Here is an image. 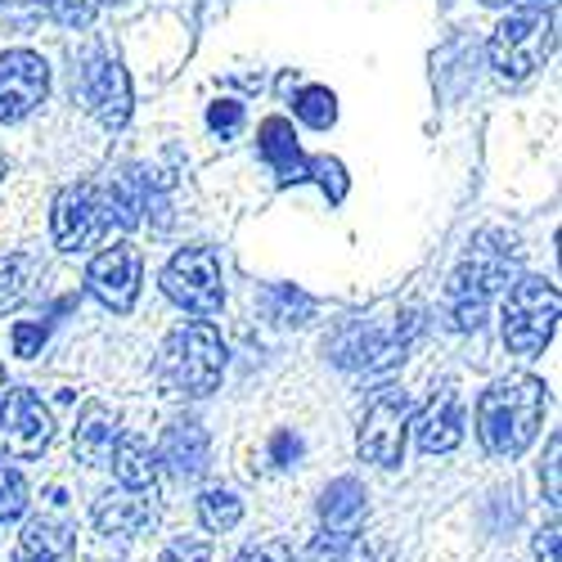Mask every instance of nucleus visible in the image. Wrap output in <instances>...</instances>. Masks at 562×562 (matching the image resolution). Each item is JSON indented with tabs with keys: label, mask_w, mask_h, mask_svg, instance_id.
Here are the masks:
<instances>
[{
	"label": "nucleus",
	"mask_w": 562,
	"mask_h": 562,
	"mask_svg": "<svg viewBox=\"0 0 562 562\" xmlns=\"http://www.w3.org/2000/svg\"><path fill=\"white\" fill-rule=\"evenodd\" d=\"M544 409V383L531 373H508V379H495L477 401V437L491 454L513 459L540 437Z\"/></svg>",
	"instance_id": "nucleus-1"
},
{
	"label": "nucleus",
	"mask_w": 562,
	"mask_h": 562,
	"mask_svg": "<svg viewBox=\"0 0 562 562\" xmlns=\"http://www.w3.org/2000/svg\"><path fill=\"white\" fill-rule=\"evenodd\" d=\"M158 387L167 396H207L225 373V342L207 319L176 329L158 351Z\"/></svg>",
	"instance_id": "nucleus-2"
},
{
	"label": "nucleus",
	"mask_w": 562,
	"mask_h": 562,
	"mask_svg": "<svg viewBox=\"0 0 562 562\" xmlns=\"http://www.w3.org/2000/svg\"><path fill=\"white\" fill-rule=\"evenodd\" d=\"M553 324H558V289L549 279L540 274L513 279V289L504 293V315H499L504 347L513 356H540L553 338Z\"/></svg>",
	"instance_id": "nucleus-3"
},
{
	"label": "nucleus",
	"mask_w": 562,
	"mask_h": 562,
	"mask_svg": "<svg viewBox=\"0 0 562 562\" xmlns=\"http://www.w3.org/2000/svg\"><path fill=\"white\" fill-rule=\"evenodd\" d=\"M553 27H558L553 5L549 10L544 5H531V10L508 14L495 27V36H491V68L504 81H527L553 55Z\"/></svg>",
	"instance_id": "nucleus-4"
},
{
	"label": "nucleus",
	"mask_w": 562,
	"mask_h": 562,
	"mask_svg": "<svg viewBox=\"0 0 562 562\" xmlns=\"http://www.w3.org/2000/svg\"><path fill=\"white\" fill-rule=\"evenodd\" d=\"M513 266V248H491V234H477L473 252L463 257L454 284H450V311H454V329H482L491 297L504 289Z\"/></svg>",
	"instance_id": "nucleus-5"
},
{
	"label": "nucleus",
	"mask_w": 562,
	"mask_h": 562,
	"mask_svg": "<svg viewBox=\"0 0 562 562\" xmlns=\"http://www.w3.org/2000/svg\"><path fill=\"white\" fill-rule=\"evenodd\" d=\"M55 244L64 252H86V248H95L104 244L109 234L117 229V216H113V203H109V190L104 184H68V190H59L55 199Z\"/></svg>",
	"instance_id": "nucleus-6"
},
{
	"label": "nucleus",
	"mask_w": 562,
	"mask_h": 562,
	"mask_svg": "<svg viewBox=\"0 0 562 562\" xmlns=\"http://www.w3.org/2000/svg\"><path fill=\"white\" fill-rule=\"evenodd\" d=\"M162 293L190 315H216L225 306V279L212 248H180L162 270Z\"/></svg>",
	"instance_id": "nucleus-7"
},
{
	"label": "nucleus",
	"mask_w": 562,
	"mask_h": 562,
	"mask_svg": "<svg viewBox=\"0 0 562 562\" xmlns=\"http://www.w3.org/2000/svg\"><path fill=\"white\" fill-rule=\"evenodd\" d=\"M55 437V418L32 387L0 396V459H41Z\"/></svg>",
	"instance_id": "nucleus-8"
},
{
	"label": "nucleus",
	"mask_w": 562,
	"mask_h": 562,
	"mask_svg": "<svg viewBox=\"0 0 562 562\" xmlns=\"http://www.w3.org/2000/svg\"><path fill=\"white\" fill-rule=\"evenodd\" d=\"M405 432H409V401H405V392H379L369 401L364 418H360L356 450H360L364 463L396 468L401 454H405Z\"/></svg>",
	"instance_id": "nucleus-9"
},
{
	"label": "nucleus",
	"mask_w": 562,
	"mask_h": 562,
	"mask_svg": "<svg viewBox=\"0 0 562 562\" xmlns=\"http://www.w3.org/2000/svg\"><path fill=\"white\" fill-rule=\"evenodd\" d=\"M50 90V64L32 50H5L0 55V122H23L45 104Z\"/></svg>",
	"instance_id": "nucleus-10"
},
{
	"label": "nucleus",
	"mask_w": 562,
	"mask_h": 562,
	"mask_svg": "<svg viewBox=\"0 0 562 562\" xmlns=\"http://www.w3.org/2000/svg\"><path fill=\"white\" fill-rule=\"evenodd\" d=\"M77 86H81L86 109L95 113L109 131L126 126V117H131V77H126V68H122L113 55H104V50L90 55V59L81 64Z\"/></svg>",
	"instance_id": "nucleus-11"
},
{
	"label": "nucleus",
	"mask_w": 562,
	"mask_h": 562,
	"mask_svg": "<svg viewBox=\"0 0 562 562\" xmlns=\"http://www.w3.org/2000/svg\"><path fill=\"white\" fill-rule=\"evenodd\" d=\"M139 274H145V261H139V248L131 244H113L104 248L86 270V289L95 293L109 311H131L139 297Z\"/></svg>",
	"instance_id": "nucleus-12"
},
{
	"label": "nucleus",
	"mask_w": 562,
	"mask_h": 562,
	"mask_svg": "<svg viewBox=\"0 0 562 562\" xmlns=\"http://www.w3.org/2000/svg\"><path fill=\"white\" fill-rule=\"evenodd\" d=\"M414 437L428 454H446V450H454L463 441V401H459L454 387H441L424 405V414L414 418Z\"/></svg>",
	"instance_id": "nucleus-13"
},
{
	"label": "nucleus",
	"mask_w": 562,
	"mask_h": 562,
	"mask_svg": "<svg viewBox=\"0 0 562 562\" xmlns=\"http://www.w3.org/2000/svg\"><path fill=\"white\" fill-rule=\"evenodd\" d=\"M207 454H212V441H207V428L199 418H176V424L162 432V446H158V468L167 463L176 477H199L207 468Z\"/></svg>",
	"instance_id": "nucleus-14"
},
{
	"label": "nucleus",
	"mask_w": 562,
	"mask_h": 562,
	"mask_svg": "<svg viewBox=\"0 0 562 562\" xmlns=\"http://www.w3.org/2000/svg\"><path fill=\"white\" fill-rule=\"evenodd\" d=\"M158 522V508L145 491H109L95 499V527L104 536H145Z\"/></svg>",
	"instance_id": "nucleus-15"
},
{
	"label": "nucleus",
	"mask_w": 562,
	"mask_h": 562,
	"mask_svg": "<svg viewBox=\"0 0 562 562\" xmlns=\"http://www.w3.org/2000/svg\"><path fill=\"white\" fill-rule=\"evenodd\" d=\"M72 450L81 463L90 468H109L113 450H117V414L104 401H90L77 414V428H72Z\"/></svg>",
	"instance_id": "nucleus-16"
},
{
	"label": "nucleus",
	"mask_w": 562,
	"mask_h": 562,
	"mask_svg": "<svg viewBox=\"0 0 562 562\" xmlns=\"http://www.w3.org/2000/svg\"><path fill=\"white\" fill-rule=\"evenodd\" d=\"M72 553V522L59 513H41L19 536L14 562H64Z\"/></svg>",
	"instance_id": "nucleus-17"
},
{
	"label": "nucleus",
	"mask_w": 562,
	"mask_h": 562,
	"mask_svg": "<svg viewBox=\"0 0 562 562\" xmlns=\"http://www.w3.org/2000/svg\"><path fill=\"white\" fill-rule=\"evenodd\" d=\"M364 486L356 477H338L324 486L319 495V522H324V536H356L360 522H364Z\"/></svg>",
	"instance_id": "nucleus-18"
},
{
	"label": "nucleus",
	"mask_w": 562,
	"mask_h": 562,
	"mask_svg": "<svg viewBox=\"0 0 562 562\" xmlns=\"http://www.w3.org/2000/svg\"><path fill=\"white\" fill-rule=\"evenodd\" d=\"M109 463H113L122 491H154V482L162 473V468H158V450L145 437H122Z\"/></svg>",
	"instance_id": "nucleus-19"
},
{
	"label": "nucleus",
	"mask_w": 562,
	"mask_h": 562,
	"mask_svg": "<svg viewBox=\"0 0 562 562\" xmlns=\"http://www.w3.org/2000/svg\"><path fill=\"white\" fill-rule=\"evenodd\" d=\"M261 158L274 167L279 180H306V158L297 149L293 122H284V117L261 122Z\"/></svg>",
	"instance_id": "nucleus-20"
},
{
	"label": "nucleus",
	"mask_w": 562,
	"mask_h": 562,
	"mask_svg": "<svg viewBox=\"0 0 562 562\" xmlns=\"http://www.w3.org/2000/svg\"><path fill=\"white\" fill-rule=\"evenodd\" d=\"M32 279H36V257H27V252L0 257V315L27 302Z\"/></svg>",
	"instance_id": "nucleus-21"
},
{
	"label": "nucleus",
	"mask_w": 562,
	"mask_h": 562,
	"mask_svg": "<svg viewBox=\"0 0 562 562\" xmlns=\"http://www.w3.org/2000/svg\"><path fill=\"white\" fill-rule=\"evenodd\" d=\"M199 518H203V527H207V531L225 536V531L239 527V518H244V499L234 495V491L212 486V491H203V499H199Z\"/></svg>",
	"instance_id": "nucleus-22"
},
{
	"label": "nucleus",
	"mask_w": 562,
	"mask_h": 562,
	"mask_svg": "<svg viewBox=\"0 0 562 562\" xmlns=\"http://www.w3.org/2000/svg\"><path fill=\"white\" fill-rule=\"evenodd\" d=\"M297 562H369V553L360 536H319L297 553Z\"/></svg>",
	"instance_id": "nucleus-23"
},
{
	"label": "nucleus",
	"mask_w": 562,
	"mask_h": 562,
	"mask_svg": "<svg viewBox=\"0 0 562 562\" xmlns=\"http://www.w3.org/2000/svg\"><path fill=\"white\" fill-rule=\"evenodd\" d=\"M293 113H297L306 126L324 131V126H334V117H338V100H334V90H324V86H306L302 95L293 100Z\"/></svg>",
	"instance_id": "nucleus-24"
},
{
	"label": "nucleus",
	"mask_w": 562,
	"mask_h": 562,
	"mask_svg": "<svg viewBox=\"0 0 562 562\" xmlns=\"http://www.w3.org/2000/svg\"><path fill=\"white\" fill-rule=\"evenodd\" d=\"M27 508V482L19 468H0V522H14L23 518Z\"/></svg>",
	"instance_id": "nucleus-25"
},
{
	"label": "nucleus",
	"mask_w": 562,
	"mask_h": 562,
	"mask_svg": "<svg viewBox=\"0 0 562 562\" xmlns=\"http://www.w3.org/2000/svg\"><path fill=\"white\" fill-rule=\"evenodd\" d=\"M113 5V0H50V10L64 27H86V23H95L100 10Z\"/></svg>",
	"instance_id": "nucleus-26"
},
{
	"label": "nucleus",
	"mask_w": 562,
	"mask_h": 562,
	"mask_svg": "<svg viewBox=\"0 0 562 562\" xmlns=\"http://www.w3.org/2000/svg\"><path fill=\"white\" fill-rule=\"evenodd\" d=\"M158 562H212V540L207 536H180L162 549Z\"/></svg>",
	"instance_id": "nucleus-27"
},
{
	"label": "nucleus",
	"mask_w": 562,
	"mask_h": 562,
	"mask_svg": "<svg viewBox=\"0 0 562 562\" xmlns=\"http://www.w3.org/2000/svg\"><path fill=\"white\" fill-rule=\"evenodd\" d=\"M207 126L212 131H221V135H234L244 126V104H234V100H221V104H212V113H207Z\"/></svg>",
	"instance_id": "nucleus-28"
},
{
	"label": "nucleus",
	"mask_w": 562,
	"mask_h": 562,
	"mask_svg": "<svg viewBox=\"0 0 562 562\" xmlns=\"http://www.w3.org/2000/svg\"><path fill=\"white\" fill-rule=\"evenodd\" d=\"M45 334H50L45 324L19 319V324H14V351H19V356H36V351H41V342H45Z\"/></svg>",
	"instance_id": "nucleus-29"
},
{
	"label": "nucleus",
	"mask_w": 562,
	"mask_h": 562,
	"mask_svg": "<svg viewBox=\"0 0 562 562\" xmlns=\"http://www.w3.org/2000/svg\"><path fill=\"white\" fill-rule=\"evenodd\" d=\"M234 562H293V553L284 544H244V553Z\"/></svg>",
	"instance_id": "nucleus-30"
},
{
	"label": "nucleus",
	"mask_w": 562,
	"mask_h": 562,
	"mask_svg": "<svg viewBox=\"0 0 562 562\" xmlns=\"http://www.w3.org/2000/svg\"><path fill=\"white\" fill-rule=\"evenodd\" d=\"M297 454H302V441H297V437H289V432L274 437V463H279V468H289Z\"/></svg>",
	"instance_id": "nucleus-31"
},
{
	"label": "nucleus",
	"mask_w": 562,
	"mask_h": 562,
	"mask_svg": "<svg viewBox=\"0 0 562 562\" xmlns=\"http://www.w3.org/2000/svg\"><path fill=\"white\" fill-rule=\"evenodd\" d=\"M558 450H562V441L553 437L549 441V463H544V477H549V491L544 495H549V504H558Z\"/></svg>",
	"instance_id": "nucleus-32"
},
{
	"label": "nucleus",
	"mask_w": 562,
	"mask_h": 562,
	"mask_svg": "<svg viewBox=\"0 0 562 562\" xmlns=\"http://www.w3.org/2000/svg\"><path fill=\"white\" fill-rule=\"evenodd\" d=\"M536 553H540L544 562H558V527L540 531V540H536Z\"/></svg>",
	"instance_id": "nucleus-33"
},
{
	"label": "nucleus",
	"mask_w": 562,
	"mask_h": 562,
	"mask_svg": "<svg viewBox=\"0 0 562 562\" xmlns=\"http://www.w3.org/2000/svg\"><path fill=\"white\" fill-rule=\"evenodd\" d=\"M482 5H527L531 10V5H544V0H482Z\"/></svg>",
	"instance_id": "nucleus-34"
}]
</instances>
